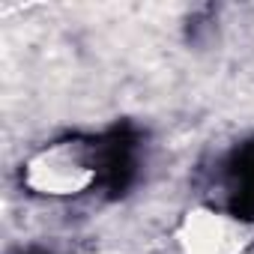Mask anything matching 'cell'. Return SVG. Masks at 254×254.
<instances>
[{
	"mask_svg": "<svg viewBox=\"0 0 254 254\" xmlns=\"http://www.w3.org/2000/svg\"><path fill=\"white\" fill-rule=\"evenodd\" d=\"M251 239H254L251 224L212 209L189 212L180 227V245L186 254H242V248Z\"/></svg>",
	"mask_w": 254,
	"mask_h": 254,
	"instance_id": "cell-1",
	"label": "cell"
},
{
	"mask_svg": "<svg viewBox=\"0 0 254 254\" xmlns=\"http://www.w3.org/2000/svg\"><path fill=\"white\" fill-rule=\"evenodd\" d=\"M24 183L39 194H78L93 183V171L72 144H60L27 162Z\"/></svg>",
	"mask_w": 254,
	"mask_h": 254,
	"instance_id": "cell-2",
	"label": "cell"
}]
</instances>
